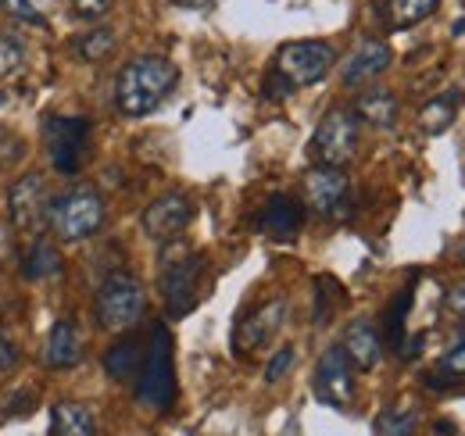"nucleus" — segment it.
Segmentation results:
<instances>
[{"mask_svg":"<svg viewBox=\"0 0 465 436\" xmlns=\"http://www.w3.org/2000/svg\"><path fill=\"white\" fill-rule=\"evenodd\" d=\"M179 83V68L169 57L143 54L129 61L115 79V108L125 118H147L173 97Z\"/></svg>","mask_w":465,"mask_h":436,"instance_id":"1","label":"nucleus"},{"mask_svg":"<svg viewBox=\"0 0 465 436\" xmlns=\"http://www.w3.org/2000/svg\"><path fill=\"white\" fill-rule=\"evenodd\" d=\"M136 401L151 411H169L175 401V347L165 322L151 329V347L143 351L136 376Z\"/></svg>","mask_w":465,"mask_h":436,"instance_id":"2","label":"nucleus"},{"mask_svg":"<svg viewBox=\"0 0 465 436\" xmlns=\"http://www.w3.org/2000/svg\"><path fill=\"white\" fill-rule=\"evenodd\" d=\"M51 225L64 243H83L104 225V197L94 186H72L51 201Z\"/></svg>","mask_w":465,"mask_h":436,"instance_id":"3","label":"nucleus"},{"mask_svg":"<svg viewBox=\"0 0 465 436\" xmlns=\"http://www.w3.org/2000/svg\"><path fill=\"white\" fill-rule=\"evenodd\" d=\"M337 64V51L322 40H291L276 51L272 61V72L291 86L293 94L304 90V86H315L322 83Z\"/></svg>","mask_w":465,"mask_h":436,"instance_id":"4","label":"nucleus"},{"mask_svg":"<svg viewBox=\"0 0 465 436\" xmlns=\"http://www.w3.org/2000/svg\"><path fill=\"white\" fill-rule=\"evenodd\" d=\"M143 308H147V293L136 275L112 272L97 290V322L108 332L133 329L143 319Z\"/></svg>","mask_w":465,"mask_h":436,"instance_id":"5","label":"nucleus"},{"mask_svg":"<svg viewBox=\"0 0 465 436\" xmlns=\"http://www.w3.org/2000/svg\"><path fill=\"white\" fill-rule=\"evenodd\" d=\"M201 275H204V258L201 254H169L162 262V275H158V286H162V297H165V308L173 319H183L186 312H193L197 304V293H201Z\"/></svg>","mask_w":465,"mask_h":436,"instance_id":"6","label":"nucleus"},{"mask_svg":"<svg viewBox=\"0 0 465 436\" xmlns=\"http://www.w3.org/2000/svg\"><path fill=\"white\" fill-rule=\"evenodd\" d=\"M44 144L51 164L61 175H75L86 158V144H90V122L79 114H51L44 122Z\"/></svg>","mask_w":465,"mask_h":436,"instance_id":"7","label":"nucleus"},{"mask_svg":"<svg viewBox=\"0 0 465 436\" xmlns=\"http://www.w3.org/2000/svg\"><path fill=\"white\" fill-rule=\"evenodd\" d=\"M358 154V118L354 111L333 108L322 114L315 136H312V158L330 168H344Z\"/></svg>","mask_w":465,"mask_h":436,"instance_id":"8","label":"nucleus"},{"mask_svg":"<svg viewBox=\"0 0 465 436\" xmlns=\"http://www.w3.org/2000/svg\"><path fill=\"white\" fill-rule=\"evenodd\" d=\"M315 397L326 404V408H337L344 411L354 401V365L348 362L344 347H330L319 365H315V380H312Z\"/></svg>","mask_w":465,"mask_h":436,"instance_id":"9","label":"nucleus"},{"mask_svg":"<svg viewBox=\"0 0 465 436\" xmlns=\"http://www.w3.org/2000/svg\"><path fill=\"white\" fill-rule=\"evenodd\" d=\"M7 212L22 233H40L51 222V197H47V183L40 172H29L11 186Z\"/></svg>","mask_w":465,"mask_h":436,"instance_id":"10","label":"nucleus"},{"mask_svg":"<svg viewBox=\"0 0 465 436\" xmlns=\"http://www.w3.org/2000/svg\"><path fill=\"white\" fill-rule=\"evenodd\" d=\"M287 312H291V304H287L283 297H272V301H265L262 308H254V312L236 326V351H240V354L265 351V347L280 336V329L287 326Z\"/></svg>","mask_w":465,"mask_h":436,"instance_id":"11","label":"nucleus"},{"mask_svg":"<svg viewBox=\"0 0 465 436\" xmlns=\"http://www.w3.org/2000/svg\"><path fill=\"white\" fill-rule=\"evenodd\" d=\"M190 222H193V201L186 193H162L143 212V233L151 240L173 243V240H179L190 229Z\"/></svg>","mask_w":465,"mask_h":436,"instance_id":"12","label":"nucleus"},{"mask_svg":"<svg viewBox=\"0 0 465 436\" xmlns=\"http://www.w3.org/2000/svg\"><path fill=\"white\" fill-rule=\"evenodd\" d=\"M348 172L344 168H330V164H319L304 175V201L312 212L319 215H341L344 201H348Z\"/></svg>","mask_w":465,"mask_h":436,"instance_id":"13","label":"nucleus"},{"mask_svg":"<svg viewBox=\"0 0 465 436\" xmlns=\"http://www.w3.org/2000/svg\"><path fill=\"white\" fill-rule=\"evenodd\" d=\"M258 225H262V233L272 236V240H293V236L304 229V204L287 197V193H276V197H269V204L262 208Z\"/></svg>","mask_w":465,"mask_h":436,"instance_id":"14","label":"nucleus"},{"mask_svg":"<svg viewBox=\"0 0 465 436\" xmlns=\"http://www.w3.org/2000/svg\"><path fill=\"white\" fill-rule=\"evenodd\" d=\"M394 61V51L383 40H365L358 51L344 61V86H361L369 79H380Z\"/></svg>","mask_w":465,"mask_h":436,"instance_id":"15","label":"nucleus"},{"mask_svg":"<svg viewBox=\"0 0 465 436\" xmlns=\"http://www.w3.org/2000/svg\"><path fill=\"white\" fill-rule=\"evenodd\" d=\"M344 354H348V362L358 369V372H369V369H376L380 365V354H383V336L376 332L372 322H365V319H358V322H351L348 332H344Z\"/></svg>","mask_w":465,"mask_h":436,"instance_id":"16","label":"nucleus"},{"mask_svg":"<svg viewBox=\"0 0 465 436\" xmlns=\"http://www.w3.org/2000/svg\"><path fill=\"white\" fill-rule=\"evenodd\" d=\"M83 332L72 319L54 322L51 336H47V365L51 369H75L83 362Z\"/></svg>","mask_w":465,"mask_h":436,"instance_id":"17","label":"nucleus"},{"mask_svg":"<svg viewBox=\"0 0 465 436\" xmlns=\"http://www.w3.org/2000/svg\"><path fill=\"white\" fill-rule=\"evenodd\" d=\"M398 111H401V101L391 90H369L358 97L354 118L372 129H391V125H398Z\"/></svg>","mask_w":465,"mask_h":436,"instance_id":"18","label":"nucleus"},{"mask_svg":"<svg viewBox=\"0 0 465 436\" xmlns=\"http://www.w3.org/2000/svg\"><path fill=\"white\" fill-rule=\"evenodd\" d=\"M51 436H97V419L79 401H58L51 411Z\"/></svg>","mask_w":465,"mask_h":436,"instance_id":"19","label":"nucleus"},{"mask_svg":"<svg viewBox=\"0 0 465 436\" xmlns=\"http://www.w3.org/2000/svg\"><path fill=\"white\" fill-rule=\"evenodd\" d=\"M437 7H440V0H383V22H387V29H394V33H405L411 25H419V22H426V18H433L437 15Z\"/></svg>","mask_w":465,"mask_h":436,"instance_id":"20","label":"nucleus"},{"mask_svg":"<svg viewBox=\"0 0 465 436\" xmlns=\"http://www.w3.org/2000/svg\"><path fill=\"white\" fill-rule=\"evenodd\" d=\"M140 365H143V347L129 336V340H118L108 347L104 354V372L115 382H129L140 376Z\"/></svg>","mask_w":465,"mask_h":436,"instance_id":"21","label":"nucleus"},{"mask_svg":"<svg viewBox=\"0 0 465 436\" xmlns=\"http://www.w3.org/2000/svg\"><path fill=\"white\" fill-rule=\"evenodd\" d=\"M455 118H459V97L455 94H444V97H433V101L422 104V111H419V129L426 136H440V133H448L455 125Z\"/></svg>","mask_w":465,"mask_h":436,"instance_id":"22","label":"nucleus"},{"mask_svg":"<svg viewBox=\"0 0 465 436\" xmlns=\"http://www.w3.org/2000/svg\"><path fill=\"white\" fill-rule=\"evenodd\" d=\"M61 251L54 243H47V240H36L29 251H25V258H22V272L25 279H54L61 275Z\"/></svg>","mask_w":465,"mask_h":436,"instance_id":"23","label":"nucleus"},{"mask_svg":"<svg viewBox=\"0 0 465 436\" xmlns=\"http://www.w3.org/2000/svg\"><path fill=\"white\" fill-rule=\"evenodd\" d=\"M72 47H75L79 61H104L115 54V33L108 25H97V29H86Z\"/></svg>","mask_w":465,"mask_h":436,"instance_id":"24","label":"nucleus"},{"mask_svg":"<svg viewBox=\"0 0 465 436\" xmlns=\"http://www.w3.org/2000/svg\"><path fill=\"white\" fill-rule=\"evenodd\" d=\"M341 304H344L341 282L330 279V275H319V279H315V326H326V322L341 312Z\"/></svg>","mask_w":465,"mask_h":436,"instance_id":"25","label":"nucleus"},{"mask_svg":"<svg viewBox=\"0 0 465 436\" xmlns=\"http://www.w3.org/2000/svg\"><path fill=\"white\" fill-rule=\"evenodd\" d=\"M411 297H415V290L405 286L401 290V297L391 304V312H387V343L398 351L401 343H405V322H408V312H411Z\"/></svg>","mask_w":465,"mask_h":436,"instance_id":"26","label":"nucleus"},{"mask_svg":"<svg viewBox=\"0 0 465 436\" xmlns=\"http://www.w3.org/2000/svg\"><path fill=\"white\" fill-rule=\"evenodd\" d=\"M25 68V40L15 33H0V79Z\"/></svg>","mask_w":465,"mask_h":436,"instance_id":"27","label":"nucleus"},{"mask_svg":"<svg viewBox=\"0 0 465 436\" xmlns=\"http://www.w3.org/2000/svg\"><path fill=\"white\" fill-rule=\"evenodd\" d=\"M372 436H415V415L391 408V411H383V415L376 419Z\"/></svg>","mask_w":465,"mask_h":436,"instance_id":"28","label":"nucleus"},{"mask_svg":"<svg viewBox=\"0 0 465 436\" xmlns=\"http://www.w3.org/2000/svg\"><path fill=\"white\" fill-rule=\"evenodd\" d=\"M437 372H440L448 382L465 380V340H459L455 347H448V351L437 358Z\"/></svg>","mask_w":465,"mask_h":436,"instance_id":"29","label":"nucleus"},{"mask_svg":"<svg viewBox=\"0 0 465 436\" xmlns=\"http://www.w3.org/2000/svg\"><path fill=\"white\" fill-rule=\"evenodd\" d=\"M0 11H7L18 22H33V25H44L47 22V15L36 7V0H0Z\"/></svg>","mask_w":465,"mask_h":436,"instance_id":"30","label":"nucleus"},{"mask_svg":"<svg viewBox=\"0 0 465 436\" xmlns=\"http://www.w3.org/2000/svg\"><path fill=\"white\" fill-rule=\"evenodd\" d=\"M293 358H297V354H293V347H280V351L269 358V365H265V380L269 382L283 380V376L293 369Z\"/></svg>","mask_w":465,"mask_h":436,"instance_id":"31","label":"nucleus"},{"mask_svg":"<svg viewBox=\"0 0 465 436\" xmlns=\"http://www.w3.org/2000/svg\"><path fill=\"white\" fill-rule=\"evenodd\" d=\"M15 365H18V343L7 329L0 326V376H7Z\"/></svg>","mask_w":465,"mask_h":436,"instance_id":"32","label":"nucleus"},{"mask_svg":"<svg viewBox=\"0 0 465 436\" xmlns=\"http://www.w3.org/2000/svg\"><path fill=\"white\" fill-rule=\"evenodd\" d=\"M115 0H68V7L79 15V18H104L112 11Z\"/></svg>","mask_w":465,"mask_h":436,"instance_id":"33","label":"nucleus"},{"mask_svg":"<svg viewBox=\"0 0 465 436\" xmlns=\"http://www.w3.org/2000/svg\"><path fill=\"white\" fill-rule=\"evenodd\" d=\"M7 401H11V404H7V411H4V419H22V415H29V411L36 408V401H33V390L11 393Z\"/></svg>","mask_w":465,"mask_h":436,"instance_id":"34","label":"nucleus"},{"mask_svg":"<svg viewBox=\"0 0 465 436\" xmlns=\"http://www.w3.org/2000/svg\"><path fill=\"white\" fill-rule=\"evenodd\" d=\"M448 308H451L455 319H462L465 322V282H459V286L448 290Z\"/></svg>","mask_w":465,"mask_h":436,"instance_id":"35","label":"nucleus"},{"mask_svg":"<svg viewBox=\"0 0 465 436\" xmlns=\"http://www.w3.org/2000/svg\"><path fill=\"white\" fill-rule=\"evenodd\" d=\"M175 7H186V11H204V7H212L215 0H173Z\"/></svg>","mask_w":465,"mask_h":436,"instance_id":"36","label":"nucleus"},{"mask_svg":"<svg viewBox=\"0 0 465 436\" xmlns=\"http://www.w3.org/2000/svg\"><path fill=\"white\" fill-rule=\"evenodd\" d=\"M451 33H455V36H465V18H459V22H455V29H451Z\"/></svg>","mask_w":465,"mask_h":436,"instance_id":"37","label":"nucleus"},{"mask_svg":"<svg viewBox=\"0 0 465 436\" xmlns=\"http://www.w3.org/2000/svg\"><path fill=\"white\" fill-rule=\"evenodd\" d=\"M0 104H4V97H0Z\"/></svg>","mask_w":465,"mask_h":436,"instance_id":"38","label":"nucleus"}]
</instances>
